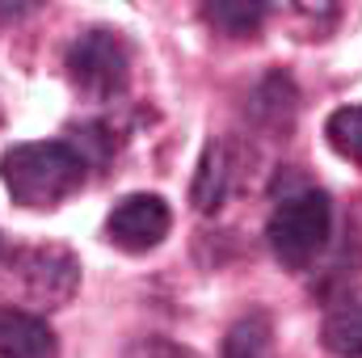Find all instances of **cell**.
<instances>
[{"instance_id":"1","label":"cell","mask_w":362,"mask_h":358,"mask_svg":"<svg viewBox=\"0 0 362 358\" xmlns=\"http://www.w3.org/2000/svg\"><path fill=\"white\" fill-rule=\"evenodd\" d=\"M0 181L13 194V202H21L30 211H47L85 185V156L64 139L13 144L0 156Z\"/></svg>"},{"instance_id":"2","label":"cell","mask_w":362,"mask_h":358,"mask_svg":"<svg viewBox=\"0 0 362 358\" xmlns=\"http://www.w3.org/2000/svg\"><path fill=\"white\" fill-rule=\"evenodd\" d=\"M329 232H333V207H329V198L316 194V190L282 198L278 211L270 215V228H266L274 258L286 270H308L312 266V262L320 258Z\"/></svg>"},{"instance_id":"3","label":"cell","mask_w":362,"mask_h":358,"mask_svg":"<svg viewBox=\"0 0 362 358\" xmlns=\"http://www.w3.org/2000/svg\"><path fill=\"white\" fill-rule=\"evenodd\" d=\"M68 81L93 101H114L131 81V51L114 30H89L68 51Z\"/></svg>"},{"instance_id":"4","label":"cell","mask_w":362,"mask_h":358,"mask_svg":"<svg viewBox=\"0 0 362 358\" xmlns=\"http://www.w3.org/2000/svg\"><path fill=\"white\" fill-rule=\"evenodd\" d=\"M8 262V287L17 282V291L34 304H47V308H59L76 295L81 287V262L64 249V245H38V249H25V253H13L4 258Z\"/></svg>"},{"instance_id":"5","label":"cell","mask_w":362,"mask_h":358,"mask_svg":"<svg viewBox=\"0 0 362 358\" xmlns=\"http://www.w3.org/2000/svg\"><path fill=\"white\" fill-rule=\"evenodd\" d=\"M169 228H173V215L160 194H127L122 202H114V211L105 219V236L127 253L156 249L169 236Z\"/></svg>"},{"instance_id":"6","label":"cell","mask_w":362,"mask_h":358,"mask_svg":"<svg viewBox=\"0 0 362 358\" xmlns=\"http://www.w3.org/2000/svg\"><path fill=\"white\" fill-rule=\"evenodd\" d=\"M0 358H55V333L47 321L0 308Z\"/></svg>"},{"instance_id":"7","label":"cell","mask_w":362,"mask_h":358,"mask_svg":"<svg viewBox=\"0 0 362 358\" xmlns=\"http://www.w3.org/2000/svg\"><path fill=\"white\" fill-rule=\"evenodd\" d=\"M223 194H228V152L219 144H206V152L198 161V178H194L189 198H194L198 211H215L223 202Z\"/></svg>"},{"instance_id":"8","label":"cell","mask_w":362,"mask_h":358,"mask_svg":"<svg viewBox=\"0 0 362 358\" xmlns=\"http://www.w3.org/2000/svg\"><path fill=\"white\" fill-rule=\"evenodd\" d=\"M325 139H329V148H333L341 161L362 165V105H341V110H333L329 122H325Z\"/></svg>"},{"instance_id":"9","label":"cell","mask_w":362,"mask_h":358,"mask_svg":"<svg viewBox=\"0 0 362 358\" xmlns=\"http://www.w3.org/2000/svg\"><path fill=\"white\" fill-rule=\"evenodd\" d=\"M274 354V333L270 321L262 312L245 316L232 333H228V346H223V358H270Z\"/></svg>"},{"instance_id":"10","label":"cell","mask_w":362,"mask_h":358,"mask_svg":"<svg viewBox=\"0 0 362 358\" xmlns=\"http://www.w3.org/2000/svg\"><path fill=\"white\" fill-rule=\"evenodd\" d=\"M325 346L341 358H362V308H341L325 321Z\"/></svg>"},{"instance_id":"11","label":"cell","mask_w":362,"mask_h":358,"mask_svg":"<svg viewBox=\"0 0 362 358\" xmlns=\"http://www.w3.org/2000/svg\"><path fill=\"white\" fill-rule=\"evenodd\" d=\"M262 17H266V4H236V0H219V4H206V21L211 25H219L223 34H253L257 25H262Z\"/></svg>"},{"instance_id":"12","label":"cell","mask_w":362,"mask_h":358,"mask_svg":"<svg viewBox=\"0 0 362 358\" xmlns=\"http://www.w3.org/2000/svg\"><path fill=\"white\" fill-rule=\"evenodd\" d=\"M21 13H30L25 4H13V8H0V17H21Z\"/></svg>"},{"instance_id":"13","label":"cell","mask_w":362,"mask_h":358,"mask_svg":"<svg viewBox=\"0 0 362 358\" xmlns=\"http://www.w3.org/2000/svg\"><path fill=\"white\" fill-rule=\"evenodd\" d=\"M173 358H194V354H185V350H181V354H177V350H173Z\"/></svg>"},{"instance_id":"14","label":"cell","mask_w":362,"mask_h":358,"mask_svg":"<svg viewBox=\"0 0 362 358\" xmlns=\"http://www.w3.org/2000/svg\"><path fill=\"white\" fill-rule=\"evenodd\" d=\"M0 258H4V249H0Z\"/></svg>"}]
</instances>
